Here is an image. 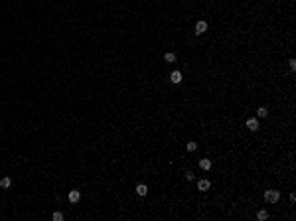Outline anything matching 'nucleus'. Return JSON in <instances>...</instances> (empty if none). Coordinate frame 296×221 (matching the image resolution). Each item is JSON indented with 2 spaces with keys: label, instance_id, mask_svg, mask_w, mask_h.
<instances>
[{
  "label": "nucleus",
  "instance_id": "1",
  "mask_svg": "<svg viewBox=\"0 0 296 221\" xmlns=\"http://www.w3.org/2000/svg\"><path fill=\"white\" fill-rule=\"evenodd\" d=\"M264 199H267L269 203H276L280 199V193L276 192V190H267V192H264Z\"/></svg>",
  "mask_w": 296,
  "mask_h": 221
},
{
  "label": "nucleus",
  "instance_id": "2",
  "mask_svg": "<svg viewBox=\"0 0 296 221\" xmlns=\"http://www.w3.org/2000/svg\"><path fill=\"white\" fill-rule=\"evenodd\" d=\"M247 128H249V130H253V132H255V130H259V121L255 119V116L247 119Z\"/></svg>",
  "mask_w": 296,
  "mask_h": 221
},
{
  "label": "nucleus",
  "instance_id": "3",
  "mask_svg": "<svg viewBox=\"0 0 296 221\" xmlns=\"http://www.w3.org/2000/svg\"><path fill=\"white\" fill-rule=\"evenodd\" d=\"M203 32H207V22H205V20H199V22L196 24V34L199 36V34H203Z\"/></svg>",
  "mask_w": 296,
  "mask_h": 221
},
{
  "label": "nucleus",
  "instance_id": "4",
  "mask_svg": "<svg viewBox=\"0 0 296 221\" xmlns=\"http://www.w3.org/2000/svg\"><path fill=\"white\" fill-rule=\"evenodd\" d=\"M209 188H211L209 180H199V182H197V190H199V192H207Z\"/></svg>",
  "mask_w": 296,
  "mask_h": 221
},
{
  "label": "nucleus",
  "instance_id": "5",
  "mask_svg": "<svg viewBox=\"0 0 296 221\" xmlns=\"http://www.w3.org/2000/svg\"><path fill=\"white\" fill-rule=\"evenodd\" d=\"M79 199H81V193H79V190H71V192H69V201H71V203H77Z\"/></svg>",
  "mask_w": 296,
  "mask_h": 221
},
{
  "label": "nucleus",
  "instance_id": "6",
  "mask_svg": "<svg viewBox=\"0 0 296 221\" xmlns=\"http://www.w3.org/2000/svg\"><path fill=\"white\" fill-rule=\"evenodd\" d=\"M170 79H172L174 85H178V83H182V73L180 71H172L170 73Z\"/></svg>",
  "mask_w": 296,
  "mask_h": 221
},
{
  "label": "nucleus",
  "instance_id": "7",
  "mask_svg": "<svg viewBox=\"0 0 296 221\" xmlns=\"http://www.w3.org/2000/svg\"><path fill=\"white\" fill-rule=\"evenodd\" d=\"M199 168L207 172L209 168H211V160H209V158H201V160H199Z\"/></svg>",
  "mask_w": 296,
  "mask_h": 221
},
{
  "label": "nucleus",
  "instance_id": "8",
  "mask_svg": "<svg viewBox=\"0 0 296 221\" xmlns=\"http://www.w3.org/2000/svg\"><path fill=\"white\" fill-rule=\"evenodd\" d=\"M10 186H12V180H10V178H8V176H6V178H2V180H0V188L8 190V188H10Z\"/></svg>",
  "mask_w": 296,
  "mask_h": 221
},
{
  "label": "nucleus",
  "instance_id": "9",
  "mask_svg": "<svg viewBox=\"0 0 296 221\" xmlns=\"http://www.w3.org/2000/svg\"><path fill=\"white\" fill-rule=\"evenodd\" d=\"M136 193H138V195H146V193H148V188L144 186V184H138V186H136Z\"/></svg>",
  "mask_w": 296,
  "mask_h": 221
},
{
  "label": "nucleus",
  "instance_id": "10",
  "mask_svg": "<svg viewBox=\"0 0 296 221\" xmlns=\"http://www.w3.org/2000/svg\"><path fill=\"white\" fill-rule=\"evenodd\" d=\"M257 115L261 116V119H264V116L269 115V109H267V107H259V109H257Z\"/></svg>",
  "mask_w": 296,
  "mask_h": 221
},
{
  "label": "nucleus",
  "instance_id": "11",
  "mask_svg": "<svg viewBox=\"0 0 296 221\" xmlns=\"http://www.w3.org/2000/svg\"><path fill=\"white\" fill-rule=\"evenodd\" d=\"M186 148H188V152H196V150H197V144H196V142H188Z\"/></svg>",
  "mask_w": 296,
  "mask_h": 221
},
{
  "label": "nucleus",
  "instance_id": "12",
  "mask_svg": "<svg viewBox=\"0 0 296 221\" xmlns=\"http://www.w3.org/2000/svg\"><path fill=\"white\" fill-rule=\"evenodd\" d=\"M257 217H259V219H267V217H269V211H267V209H261V211L257 213Z\"/></svg>",
  "mask_w": 296,
  "mask_h": 221
},
{
  "label": "nucleus",
  "instance_id": "13",
  "mask_svg": "<svg viewBox=\"0 0 296 221\" xmlns=\"http://www.w3.org/2000/svg\"><path fill=\"white\" fill-rule=\"evenodd\" d=\"M164 59L172 63V61H176V53H172V51H170V53H166V55H164Z\"/></svg>",
  "mask_w": 296,
  "mask_h": 221
},
{
  "label": "nucleus",
  "instance_id": "14",
  "mask_svg": "<svg viewBox=\"0 0 296 221\" xmlns=\"http://www.w3.org/2000/svg\"><path fill=\"white\" fill-rule=\"evenodd\" d=\"M53 221H63V213H61V211H55L53 213Z\"/></svg>",
  "mask_w": 296,
  "mask_h": 221
},
{
  "label": "nucleus",
  "instance_id": "15",
  "mask_svg": "<svg viewBox=\"0 0 296 221\" xmlns=\"http://www.w3.org/2000/svg\"><path fill=\"white\" fill-rule=\"evenodd\" d=\"M288 65H290V69H292V71L296 69V59H294V57H292V59H288Z\"/></svg>",
  "mask_w": 296,
  "mask_h": 221
},
{
  "label": "nucleus",
  "instance_id": "16",
  "mask_svg": "<svg viewBox=\"0 0 296 221\" xmlns=\"http://www.w3.org/2000/svg\"><path fill=\"white\" fill-rule=\"evenodd\" d=\"M193 178H196V176H193V174H192V172H186V180H188V182H192V180H193Z\"/></svg>",
  "mask_w": 296,
  "mask_h": 221
}]
</instances>
